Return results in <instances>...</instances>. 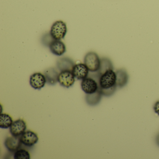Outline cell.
I'll use <instances>...</instances> for the list:
<instances>
[{
    "label": "cell",
    "mask_w": 159,
    "mask_h": 159,
    "mask_svg": "<svg viewBox=\"0 0 159 159\" xmlns=\"http://www.w3.org/2000/svg\"><path fill=\"white\" fill-rule=\"evenodd\" d=\"M100 91L103 96L112 95L117 89L116 72L110 69L102 73L96 72Z\"/></svg>",
    "instance_id": "6da1fadb"
},
{
    "label": "cell",
    "mask_w": 159,
    "mask_h": 159,
    "mask_svg": "<svg viewBox=\"0 0 159 159\" xmlns=\"http://www.w3.org/2000/svg\"><path fill=\"white\" fill-rule=\"evenodd\" d=\"M82 90L86 95L93 94L98 92H101L99 88L98 78L95 72H89L88 76L81 83Z\"/></svg>",
    "instance_id": "7a4b0ae2"
},
{
    "label": "cell",
    "mask_w": 159,
    "mask_h": 159,
    "mask_svg": "<svg viewBox=\"0 0 159 159\" xmlns=\"http://www.w3.org/2000/svg\"><path fill=\"white\" fill-rule=\"evenodd\" d=\"M84 61L90 72H96L99 70L101 59L96 53L93 52L87 53L84 56Z\"/></svg>",
    "instance_id": "3957f363"
},
{
    "label": "cell",
    "mask_w": 159,
    "mask_h": 159,
    "mask_svg": "<svg viewBox=\"0 0 159 159\" xmlns=\"http://www.w3.org/2000/svg\"><path fill=\"white\" fill-rule=\"evenodd\" d=\"M67 32L66 24L61 20L56 21L52 25L50 34L55 40H61L65 38Z\"/></svg>",
    "instance_id": "277c9868"
},
{
    "label": "cell",
    "mask_w": 159,
    "mask_h": 159,
    "mask_svg": "<svg viewBox=\"0 0 159 159\" xmlns=\"http://www.w3.org/2000/svg\"><path fill=\"white\" fill-rule=\"evenodd\" d=\"M75 79L76 78L71 71H60L58 75V82L63 87L68 88L75 83Z\"/></svg>",
    "instance_id": "5b68a950"
},
{
    "label": "cell",
    "mask_w": 159,
    "mask_h": 159,
    "mask_svg": "<svg viewBox=\"0 0 159 159\" xmlns=\"http://www.w3.org/2000/svg\"><path fill=\"white\" fill-rule=\"evenodd\" d=\"M46 83L45 76L41 72H35L30 78V85L36 90H40L45 86Z\"/></svg>",
    "instance_id": "8992f818"
},
{
    "label": "cell",
    "mask_w": 159,
    "mask_h": 159,
    "mask_svg": "<svg viewBox=\"0 0 159 159\" xmlns=\"http://www.w3.org/2000/svg\"><path fill=\"white\" fill-rule=\"evenodd\" d=\"M20 140L23 145L26 147H31L38 143L39 140L38 134L33 131H25L20 136Z\"/></svg>",
    "instance_id": "52a82bcc"
},
{
    "label": "cell",
    "mask_w": 159,
    "mask_h": 159,
    "mask_svg": "<svg viewBox=\"0 0 159 159\" xmlns=\"http://www.w3.org/2000/svg\"><path fill=\"white\" fill-rule=\"evenodd\" d=\"M27 129L26 123L24 120L18 119L13 123L10 127V131L11 134L14 136L19 137L23 134Z\"/></svg>",
    "instance_id": "ba28073f"
},
{
    "label": "cell",
    "mask_w": 159,
    "mask_h": 159,
    "mask_svg": "<svg viewBox=\"0 0 159 159\" xmlns=\"http://www.w3.org/2000/svg\"><path fill=\"white\" fill-rule=\"evenodd\" d=\"M72 72L76 79L82 80L88 76L90 71L85 64L79 63L75 64L72 69Z\"/></svg>",
    "instance_id": "9c48e42d"
},
{
    "label": "cell",
    "mask_w": 159,
    "mask_h": 159,
    "mask_svg": "<svg viewBox=\"0 0 159 159\" xmlns=\"http://www.w3.org/2000/svg\"><path fill=\"white\" fill-rule=\"evenodd\" d=\"M22 143L20 140V136L8 137L5 139L4 145L6 148L11 152H15L17 150L20 149Z\"/></svg>",
    "instance_id": "30bf717a"
},
{
    "label": "cell",
    "mask_w": 159,
    "mask_h": 159,
    "mask_svg": "<svg viewBox=\"0 0 159 159\" xmlns=\"http://www.w3.org/2000/svg\"><path fill=\"white\" fill-rule=\"evenodd\" d=\"M74 61L68 57H60L57 61V67L60 71L69 70L72 71L75 66Z\"/></svg>",
    "instance_id": "8fae6325"
},
{
    "label": "cell",
    "mask_w": 159,
    "mask_h": 159,
    "mask_svg": "<svg viewBox=\"0 0 159 159\" xmlns=\"http://www.w3.org/2000/svg\"><path fill=\"white\" fill-rule=\"evenodd\" d=\"M49 49L53 54L57 56H61L66 51L65 43L58 40H54L49 46Z\"/></svg>",
    "instance_id": "7c38bea8"
},
{
    "label": "cell",
    "mask_w": 159,
    "mask_h": 159,
    "mask_svg": "<svg viewBox=\"0 0 159 159\" xmlns=\"http://www.w3.org/2000/svg\"><path fill=\"white\" fill-rule=\"evenodd\" d=\"M43 74L46 78V83L49 85H54L58 82L59 73L54 68L47 69L44 70Z\"/></svg>",
    "instance_id": "4fadbf2b"
},
{
    "label": "cell",
    "mask_w": 159,
    "mask_h": 159,
    "mask_svg": "<svg viewBox=\"0 0 159 159\" xmlns=\"http://www.w3.org/2000/svg\"><path fill=\"white\" fill-rule=\"evenodd\" d=\"M116 83L117 87L122 88L125 86L128 81V74L125 69H120L116 71Z\"/></svg>",
    "instance_id": "5bb4252c"
},
{
    "label": "cell",
    "mask_w": 159,
    "mask_h": 159,
    "mask_svg": "<svg viewBox=\"0 0 159 159\" xmlns=\"http://www.w3.org/2000/svg\"><path fill=\"white\" fill-rule=\"evenodd\" d=\"M13 123L12 118L7 113H1L0 115V127L3 129L10 128Z\"/></svg>",
    "instance_id": "9a60e30c"
},
{
    "label": "cell",
    "mask_w": 159,
    "mask_h": 159,
    "mask_svg": "<svg viewBox=\"0 0 159 159\" xmlns=\"http://www.w3.org/2000/svg\"><path fill=\"white\" fill-rule=\"evenodd\" d=\"M14 158L15 159H30V153L26 150L19 149L15 152Z\"/></svg>",
    "instance_id": "2e32d148"
},
{
    "label": "cell",
    "mask_w": 159,
    "mask_h": 159,
    "mask_svg": "<svg viewBox=\"0 0 159 159\" xmlns=\"http://www.w3.org/2000/svg\"><path fill=\"white\" fill-rule=\"evenodd\" d=\"M50 32H47L43 35L41 38V43L43 46L49 47L50 44L54 40Z\"/></svg>",
    "instance_id": "e0dca14e"
},
{
    "label": "cell",
    "mask_w": 159,
    "mask_h": 159,
    "mask_svg": "<svg viewBox=\"0 0 159 159\" xmlns=\"http://www.w3.org/2000/svg\"><path fill=\"white\" fill-rule=\"evenodd\" d=\"M153 110H154V112L157 113L159 116V100L155 102L154 106H153Z\"/></svg>",
    "instance_id": "ac0fdd59"
},
{
    "label": "cell",
    "mask_w": 159,
    "mask_h": 159,
    "mask_svg": "<svg viewBox=\"0 0 159 159\" xmlns=\"http://www.w3.org/2000/svg\"><path fill=\"white\" fill-rule=\"evenodd\" d=\"M156 141L157 145L159 146V134L157 135V137H156Z\"/></svg>",
    "instance_id": "d6986e66"
}]
</instances>
